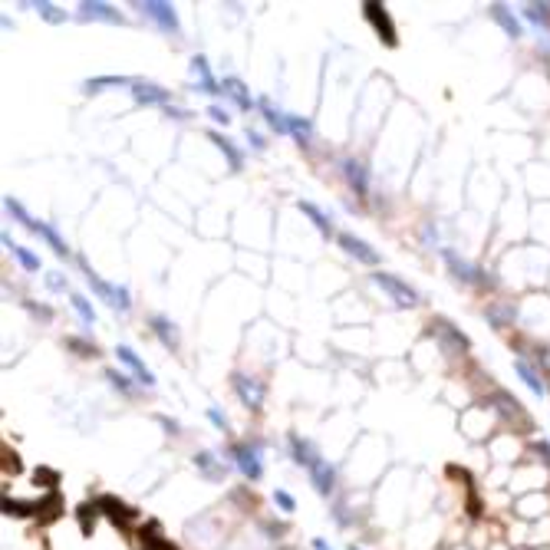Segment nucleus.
<instances>
[{
  "label": "nucleus",
  "mask_w": 550,
  "mask_h": 550,
  "mask_svg": "<svg viewBox=\"0 0 550 550\" xmlns=\"http://www.w3.org/2000/svg\"><path fill=\"white\" fill-rule=\"evenodd\" d=\"M290 448H293V458L313 475L316 491L330 494V491H333V468L323 462V455H316V448H313L310 442H303V438H297V435H290Z\"/></svg>",
  "instance_id": "obj_1"
},
{
  "label": "nucleus",
  "mask_w": 550,
  "mask_h": 550,
  "mask_svg": "<svg viewBox=\"0 0 550 550\" xmlns=\"http://www.w3.org/2000/svg\"><path fill=\"white\" fill-rule=\"evenodd\" d=\"M7 211H10L13 218H17V221H20V225H24V227H30L33 234H40V238L47 241V244H50V248L56 250L60 257H66V254H70V248H66V241H63V238H60V234H56V231H53L50 225H43V221H37V218H30V214L24 211V204H20V201L7 198Z\"/></svg>",
  "instance_id": "obj_2"
},
{
  "label": "nucleus",
  "mask_w": 550,
  "mask_h": 550,
  "mask_svg": "<svg viewBox=\"0 0 550 550\" xmlns=\"http://www.w3.org/2000/svg\"><path fill=\"white\" fill-rule=\"evenodd\" d=\"M83 274H86V280L92 284V290H96V293H99V297H102L106 303H109V307H115V310H129V293H125L122 287H113V284H106V280H102V277L96 274V270H92V267H89L86 261H83Z\"/></svg>",
  "instance_id": "obj_3"
},
{
  "label": "nucleus",
  "mask_w": 550,
  "mask_h": 550,
  "mask_svg": "<svg viewBox=\"0 0 550 550\" xmlns=\"http://www.w3.org/2000/svg\"><path fill=\"white\" fill-rule=\"evenodd\" d=\"M373 280H375V284H379L382 290H386V293H389V297H392L396 303H402V307H415V303H419V297H415V290L409 287V284H402V280H396L392 274H379V270H375Z\"/></svg>",
  "instance_id": "obj_4"
},
{
  "label": "nucleus",
  "mask_w": 550,
  "mask_h": 550,
  "mask_svg": "<svg viewBox=\"0 0 550 550\" xmlns=\"http://www.w3.org/2000/svg\"><path fill=\"white\" fill-rule=\"evenodd\" d=\"M138 10L145 13L149 20H155V24L162 26V30H168V33H178V17H175V10H172L168 3H159V0H145V3H138Z\"/></svg>",
  "instance_id": "obj_5"
},
{
  "label": "nucleus",
  "mask_w": 550,
  "mask_h": 550,
  "mask_svg": "<svg viewBox=\"0 0 550 550\" xmlns=\"http://www.w3.org/2000/svg\"><path fill=\"white\" fill-rule=\"evenodd\" d=\"M79 17H83V20H102V24H122V13L113 10L109 3H99V0L79 3Z\"/></svg>",
  "instance_id": "obj_6"
},
{
  "label": "nucleus",
  "mask_w": 550,
  "mask_h": 550,
  "mask_svg": "<svg viewBox=\"0 0 550 550\" xmlns=\"http://www.w3.org/2000/svg\"><path fill=\"white\" fill-rule=\"evenodd\" d=\"M115 356H119V359H122V363L132 369V375H136L142 386H155V375L149 373V366L142 363V359H138V356L129 350V346H119V350H115Z\"/></svg>",
  "instance_id": "obj_7"
},
{
  "label": "nucleus",
  "mask_w": 550,
  "mask_h": 550,
  "mask_svg": "<svg viewBox=\"0 0 550 550\" xmlns=\"http://www.w3.org/2000/svg\"><path fill=\"white\" fill-rule=\"evenodd\" d=\"M132 96L142 106H165L168 102V92L162 86H155V83H132Z\"/></svg>",
  "instance_id": "obj_8"
},
{
  "label": "nucleus",
  "mask_w": 550,
  "mask_h": 550,
  "mask_svg": "<svg viewBox=\"0 0 550 550\" xmlns=\"http://www.w3.org/2000/svg\"><path fill=\"white\" fill-rule=\"evenodd\" d=\"M366 17L373 20V24H379V30H382V40H386L389 47H396V30H392V20H389V13L382 3H366Z\"/></svg>",
  "instance_id": "obj_9"
},
{
  "label": "nucleus",
  "mask_w": 550,
  "mask_h": 550,
  "mask_svg": "<svg viewBox=\"0 0 550 550\" xmlns=\"http://www.w3.org/2000/svg\"><path fill=\"white\" fill-rule=\"evenodd\" d=\"M234 389H238V396L248 402L250 409H261V399H264V389L250 379V375H234Z\"/></svg>",
  "instance_id": "obj_10"
},
{
  "label": "nucleus",
  "mask_w": 550,
  "mask_h": 550,
  "mask_svg": "<svg viewBox=\"0 0 550 550\" xmlns=\"http://www.w3.org/2000/svg\"><path fill=\"white\" fill-rule=\"evenodd\" d=\"M339 244H343V250L346 254H353L356 261H363V264H379V254H375L373 248H366L359 238H353V234H343L339 238Z\"/></svg>",
  "instance_id": "obj_11"
},
{
  "label": "nucleus",
  "mask_w": 550,
  "mask_h": 550,
  "mask_svg": "<svg viewBox=\"0 0 550 550\" xmlns=\"http://www.w3.org/2000/svg\"><path fill=\"white\" fill-rule=\"evenodd\" d=\"M343 172H346V178H350V185L356 195H369V178H366V168L359 162H353V159H346L343 162Z\"/></svg>",
  "instance_id": "obj_12"
},
{
  "label": "nucleus",
  "mask_w": 550,
  "mask_h": 550,
  "mask_svg": "<svg viewBox=\"0 0 550 550\" xmlns=\"http://www.w3.org/2000/svg\"><path fill=\"white\" fill-rule=\"evenodd\" d=\"M191 73H198V79H201V86L198 89H204V92H221V83H218V79H214L211 76V70H208V60H204V56H195V60H191Z\"/></svg>",
  "instance_id": "obj_13"
},
{
  "label": "nucleus",
  "mask_w": 550,
  "mask_h": 550,
  "mask_svg": "<svg viewBox=\"0 0 550 550\" xmlns=\"http://www.w3.org/2000/svg\"><path fill=\"white\" fill-rule=\"evenodd\" d=\"M221 92H225L227 99H234V102H238L241 109H248V106H250V92H248V86H244L241 79H234V76L221 83Z\"/></svg>",
  "instance_id": "obj_14"
},
{
  "label": "nucleus",
  "mask_w": 550,
  "mask_h": 550,
  "mask_svg": "<svg viewBox=\"0 0 550 550\" xmlns=\"http://www.w3.org/2000/svg\"><path fill=\"white\" fill-rule=\"evenodd\" d=\"M300 211L307 214V218H310L316 231H323V238H330V234H333V225H330V218H326V214L320 211L316 204H310V201H300Z\"/></svg>",
  "instance_id": "obj_15"
},
{
  "label": "nucleus",
  "mask_w": 550,
  "mask_h": 550,
  "mask_svg": "<svg viewBox=\"0 0 550 550\" xmlns=\"http://www.w3.org/2000/svg\"><path fill=\"white\" fill-rule=\"evenodd\" d=\"M234 462H238V468L248 478H261V462H257V455H254L250 448H238V451H234Z\"/></svg>",
  "instance_id": "obj_16"
},
{
  "label": "nucleus",
  "mask_w": 550,
  "mask_h": 550,
  "mask_svg": "<svg viewBox=\"0 0 550 550\" xmlns=\"http://www.w3.org/2000/svg\"><path fill=\"white\" fill-rule=\"evenodd\" d=\"M109 86H129V76H96V79H86L83 83V92H102Z\"/></svg>",
  "instance_id": "obj_17"
},
{
  "label": "nucleus",
  "mask_w": 550,
  "mask_h": 550,
  "mask_svg": "<svg viewBox=\"0 0 550 550\" xmlns=\"http://www.w3.org/2000/svg\"><path fill=\"white\" fill-rule=\"evenodd\" d=\"M261 109H264V119L274 125V132H280V136H287V115L280 113V109H274L267 99H261Z\"/></svg>",
  "instance_id": "obj_18"
},
{
  "label": "nucleus",
  "mask_w": 550,
  "mask_h": 550,
  "mask_svg": "<svg viewBox=\"0 0 550 550\" xmlns=\"http://www.w3.org/2000/svg\"><path fill=\"white\" fill-rule=\"evenodd\" d=\"M3 244H7V248H10L13 254H17V261L24 264L26 270H40V257H37V254H30V250H24L20 244H13V241L7 238V234H3Z\"/></svg>",
  "instance_id": "obj_19"
},
{
  "label": "nucleus",
  "mask_w": 550,
  "mask_h": 550,
  "mask_svg": "<svg viewBox=\"0 0 550 550\" xmlns=\"http://www.w3.org/2000/svg\"><path fill=\"white\" fill-rule=\"evenodd\" d=\"M211 142H214V145H218V149H221V152L227 155V162H231V168H241V155H238V149H234V145H231V142H227L225 136H218V132H211Z\"/></svg>",
  "instance_id": "obj_20"
},
{
  "label": "nucleus",
  "mask_w": 550,
  "mask_h": 550,
  "mask_svg": "<svg viewBox=\"0 0 550 550\" xmlns=\"http://www.w3.org/2000/svg\"><path fill=\"white\" fill-rule=\"evenodd\" d=\"M287 132L293 138L307 142V138H310V122H307V119H297V115H287Z\"/></svg>",
  "instance_id": "obj_21"
},
{
  "label": "nucleus",
  "mask_w": 550,
  "mask_h": 550,
  "mask_svg": "<svg viewBox=\"0 0 550 550\" xmlns=\"http://www.w3.org/2000/svg\"><path fill=\"white\" fill-rule=\"evenodd\" d=\"M33 7H37V13L43 17V20H47V24H63V20H66V13L56 10V7H53V3H47V0H40V3H33Z\"/></svg>",
  "instance_id": "obj_22"
},
{
  "label": "nucleus",
  "mask_w": 550,
  "mask_h": 550,
  "mask_svg": "<svg viewBox=\"0 0 550 550\" xmlns=\"http://www.w3.org/2000/svg\"><path fill=\"white\" fill-rule=\"evenodd\" d=\"M70 303H73V310L79 313V316H83L86 323H96V310L89 307V300H83L79 293H70Z\"/></svg>",
  "instance_id": "obj_23"
},
{
  "label": "nucleus",
  "mask_w": 550,
  "mask_h": 550,
  "mask_svg": "<svg viewBox=\"0 0 550 550\" xmlns=\"http://www.w3.org/2000/svg\"><path fill=\"white\" fill-rule=\"evenodd\" d=\"M152 326H155V333H159L162 339H168V346H175V343H178L175 330H172V323H168L165 316H155V320H152Z\"/></svg>",
  "instance_id": "obj_24"
},
{
  "label": "nucleus",
  "mask_w": 550,
  "mask_h": 550,
  "mask_svg": "<svg viewBox=\"0 0 550 550\" xmlns=\"http://www.w3.org/2000/svg\"><path fill=\"white\" fill-rule=\"evenodd\" d=\"M517 373H521V379H524V382L534 389V392H544V382H540L537 373H534V369H531L527 363H517Z\"/></svg>",
  "instance_id": "obj_25"
},
{
  "label": "nucleus",
  "mask_w": 550,
  "mask_h": 550,
  "mask_svg": "<svg viewBox=\"0 0 550 550\" xmlns=\"http://www.w3.org/2000/svg\"><path fill=\"white\" fill-rule=\"evenodd\" d=\"M445 261H448L451 267H455V274H458V277H464V280H475V274H471V267H468L464 261H458V257H455L451 250H445Z\"/></svg>",
  "instance_id": "obj_26"
},
{
  "label": "nucleus",
  "mask_w": 550,
  "mask_h": 550,
  "mask_svg": "<svg viewBox=\"0 0 550 550\" xmlns=\"http://www.w3.org/2000/svg\"><path fill=\"white\" fill-rule=\"evenodd\" d=\"M198 464H201V468H204V471H208L211 478H221V475H225V468H221V464H214L211 458H208V451H201V455H198Z\"/></svg>",
  "instance_id": "obj_27"
},
{
  "label": "nucleus",
  "mask_w": 550,
  "mask_h": 550,
  "mask_svg": "<svg viewBox=\"0 0 550 550\" xmlns=\"http://www.w3.org/2000/svg\"><path fill=\"white\" fill-rule=\"evenodd\" d=\"M494 17L501 20V26H508V33H511V37H517V24H514V20L504 10H501V7H494Z\"/></svg>",
  "instance_id": "obj_28"
},
{
  "label": "nucleus",
  "mask_w": 550,
  "mask_h": 550,
  "mask_svg": "<svg viewBox=\"0 0 550 550\" xmlns=\"http://www.w3.org/2000/svg\"><path fill=\"white\" fill-rule=\"evenodd\" d=\"M274 501L280 504V508H284V511H293V508H297V504H293V498H290L287 491H274Z\"/></svg>",
  "instance_id": "obj_29"
},
{
  "label": "nucleus",
  "mask_w": 550,
  "mask_h": 550,
  "mask_svg": "<svg viewBox=\"0 0 550 550\" xmlns=\"http://www.w3.org/2000/svg\"><path fill=\"white\" fill-rule=\"evenodd\" d=\"M208 115H211V119H214L218 125H227V113H225V109H218V106H211V109H208Z\"/></svg>",
  "instance_id": "obj_30"
},
{
  "label": "nucleus",
  "mask_w": 550,
  "mask_h": 550,
  "mask_svg": "<svg viewBox=\"0 0 550 550\" xmlns=\"http://www.w3.org/2000/svg\"><path fill=\"white\" fill-rule=\"evenodd\" d=\"M208 419H211V422H214L218 428H227V419H225L221 412H218V409H208Z\"/></svg>",
  "instance_id": "obj_31"
},
{
  "label": "nucleus",
  "mask_w": 550,
  "mask_h": 550,
  "mask_svg": "<svg viewBox=\"0 0 550 550\" xmlns=\"http://www.w3.org/2000/svg\"><path fill=\"white\" fill-rule=\"evenodd\" d=\"M47 280H50V287H53V290L66 287V280H63V277H56V274H50V277H47Z\"/></svg>",
  "instance_id": "obj_32"
},
{
  "label": "nucleus",
  "mask_w": 550,
  "mask_h": 550,
  "mask_svg": "<svg viewBox=\"0 0 550 550\" xmlns=\"http://www.w3.org/2000/svg\"><path fill=\"white\" fill-rule=\"evenodd\" d=\"M313 550H330V544H323V540H313Z\"/></svg>",
  "instance_id": "obj_33"
},
{
  "label": "nucleus",
  "mask_w": 550,
  "mask_h": 550,
  "mask_svg": "<svg viewBox=\"0 0 550 550\" xmlns=\"http://www.w3.org/2000/svg\"><path fill=\"white\" fill-rule=\"evenodd\" d=\"M350 550H359V547H350Z\"/></svg>",
  "instance_id": "obj_34"
}]
</instances>
